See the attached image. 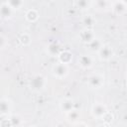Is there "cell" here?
Listing matches in <instances>:
<instances>
[{"label":"cell","mask_w":127,"mask_h":127,"mask_svg":"<svg viewBox=\"0 0 127 127\" xmlns=\"http://www.w3.org/2000/svg\"><path fill=\"white\" fill-rule=\"evenodd\" d=\"M107 112V108L103 103H95L91 108V113L96 118H102V116Z\"/></svg>","instance_id":"obj_4"},{"label":"cell","mask_w":127,"mask_h":127,"mask_svg":"<svg viewBox=\"0 0 127 127\" xmlns=\"http://www.w3.org/2000/svg\"><path fill=\"white\" fill-rule=\"evenodd\" d=\"M9 120L11 122L12 127H19L21 125V118L18 115H11L9 117Z\"/></svg>","instance_id":"obj_18"},{"label":"cell","mask_w":127,"mask_h":127,"mask_svg":"<svg viewBox=\"0 0 127 127\" xmlns=\"http://www.w3.org/2000/svg\"><path fill=\"white\" fill-rule=\"evenodd\" d=\"M92 64H93V61H92V58L90 56L83 55L79 58V64L83 68H89L92 65Z\"/></svg>","instance_id":"obj_12"},{"label":"cell","mask_w":127,"mask_h":127,"mask_svg":"<svg viewBox=\"0 0 127 127\" xmlns=\"http://www.w3.org/2000/svg\"><path fill=\"white\" fill-rule=\"evenodd\" d=\"M94 23H95V19L93 18L92 15L87 14V15H84L82 17V24L85 27H87V29H89L90 27H92L94 25Z\"/></svg>","instance_id":"obj_16"},{"label":"cell","mask_w":127,"mask_h":127,"mask_svg":"<svg viewBox=\"0 0 127 127\" xmlns=\"http://www.w3.org/2000/svg\"><path fill=\"white\" fill-rule=\"evenodd\" d=\"M0 127H12L9 119H2L0 122Z\"/></svg>","instance_id":"obj_24"},{"label":"cell","mask_w":127,"mask_h":127,"mask_svg":"<svg viewBox=\"0 0 127 127\" xmlns=\"http://www.w3.org/2000/svg\"><path fill=\"white\" fill-rule=\"evenodd\" d=\"M74 127H87V125L85 123H82V122H79V123H76V125Z\"/></svg>","instance_id":"obj_26"},{"label":"cell","mask_w":127,"mask_h":127,"mask_svg":"<svg viewBox=\"0 0 127 127\" xmlns=\"http://www.w3.org/2000/svg\"><path fill=\"white\" fill-rule=\"evenodd\" d=\"M97 53H98L100 60H102V61H108L113 57V51H112L111 47H109V46L103 45Z\"/></svg>","instance_id":"obj_5"},{"label":"cell","mask_w":127,"mask_h":127,"mask_svg":"<svg viewBox=\"0 0 127 127\" xmlns=\"http://www.w3.org/2000/svg\"><path fill=\"white\" fill-rule=\"evenodd\" d=\"M126 7H127L126 2H125V1H121V0L115 1V2H113V4H112V8H113L114 12H115L116 14H119V15L123 14V13L126 11Z\"/></svg>","instance_id":"obj_9"},{"label":"cell","mask_w":127,"mask_h":127,"mask_svg":"<svg viewBox=\"0 0 127 127\" xmlns=\"http://www.w3.org/2000/svg\"><path fill=\"white\" fill-rule=\"evenodd\" d=\"M67 71H68V68H67V65L66 64H57L54 65L53 67V73L55 76L59 77V78H63L64 77L66 74H67Z\"/></svg>","instance_id":"obj_2"},{"label":"cell","mask_w":127,"mask_h":127,"mask_svg":"<svg viewBox=\"0 0 127 127\" xmlns=\"http://www.w3.org/2000/svg\"><path fill=\"white\" fill-rule=\"evenodd\" d=\"M74 5L77 7V8H81V9H84V8H87L89 3L85 0H79V1H75L74 2Z\"/></svg>","instance_id":"obj_22"},{"label":"cell","mask_w":127,"mask_h":127,"mask_svg":"<svg viewBox=\"0 0 127 127\" xmlns=\"http://www.w3.org/2000/svg\"><path fill=\"white\" fill-rule=\"evenodd\" d=\"M79 38H80V41L82 43H85V44H89L94 38H95V34L94 32L91 30V29H84L82 30L80 33H79Z\"/></svg>","instance_id":"obj_6"},{"label":"cell","mask_w":127,"mask_h":127,"mask_svg":"<svg viewBox=\"0 0 127 127\" xmlns=\"http://www.w3.org/2000/svg\"><path fill=\"white\" fill-rule=\"evenodd\" d=\"M12 8L8 5L7 2H3L1 5H0V16L3 18V19H8L11 17L12 15Z\"/></svg>","instance_id":"obj_7"},{"label":"cell","mask_w":127,"mask_h":127,"mask_svg":"<svg viewBox=\"0 0 127 127\" xmlns=\"http://www.w3.org/2000/svg\"><path fill=\"white\" fill-rule=\"evenodd\" d=\"M59 57V61L61 64H67L71 62L72 60V54L68 51H63L60 53V55L58 56Z\"/></svg>","instance_id":"obj_11"},{"label":"cell","mask_w":127,"mask_h":127,"mask_svg":"<svg viewBox=\"0 0 127 127\" xmlns=\"http://www.w3.org/2000/svg\"><path fill=\"white\" fill-rule=\"evenodd\" d=\"M60 107H61L62 111L67 113V112H69V111H71V110L73 109V107H74V103H73V101H72L71 99H69V98H65V99H64V100L61 101V103H60Z\"/></svg>","instance_id":"obj_10"},{"label":"cell","mask_w":127,"mask_h":127,"mask_svg":"<svg viewBox=\"0 0 127 127\" xmlns=\"http://www.w3.org/2000/svg\"><path fill=\"white\" fill-rule=\"evenodd\" d=\"M48 53L51 56H59L61 53V46L56 42L51 43L48 46Z\"/></svg>","instance_id":"obj_13"},{"label":"cell","mask_w":127,"mask_h":127,"mask_svg":"<svg viewBox=\"0 0 127 127\" xmlns=\"http://www.w3.org/2000/svg\"><path fill=\"white\" fill-rule=\"evenodd\" d=\"M38 18H39V14H38V12L35 9H30V10L27 11V13H26V19L28 21L35 22V21L38 20Z\"/></svg>","instance_id":"obj_17"},{"label":"cell","mask_w":127,"mask_h":127,"mask_svg":"<svg viewBox=\"0 0 127 127\" xmlns=\"http://www.w3.org/2000/svg\"><path fill=\"white\" fill-rule=\"evenodd\" d=\"M5 45H6V40H5V38H4L2 35H0V50L3 49V48L5 47Z\"/></svg>","instance_id":"obj_25"},{"label":"cell","mask_w":127,"mask_h":127,"mask_svg":"<svg viewBox=\"0 0 127 127\" xmlns=\"http://www.w3.org/2000/svg\"><path fill=\"white\" fill-rule=\"evenodd\" d=\"M30 127H37V126H36V125H31Z\"/></svg>","instance_id":"obj_28"},{"label":"cell","mask_w":127,"mask_h":127,"mask_svg":"<svg viewBox=\"0 0 127 127\" xmlns=\"http://www.w3.org/2000/svg\"><path fill=\"white\" fill-rule=\"evenodd\" d=\"M19 40H20V43L22 44V45H24V46H27V45H29L30 43H31V38H30V36L28 35V34H22L21 36H20V38H19Z\"/></svg>","instance_id":"obj_20"},{"label":"cell","mask_w":127,"mask_h":127,"mask_svg":"<svg viewBox=\"0 0 127 127\" xmlns=\"http://www.w3.org/2000/svg\"><path fill=\"white\" fill-rule=\"evenodd\" d=\"M94 4L97 6V8H106V6L108 5V2L104 1V0H97V1H95Z\"/></svg>","instance_id":"obj_23"},{"label":"cell","mask_w":127,"mask_h":127,"mask_svg":"<svg viewBox=\"0 0 127 127\" xmlns=\"http://www.w3.org/2000/svg\"><path fill=\"white\" fill-rule=\"evenodd\" d=\"M45 84H46V79H45V77H44L42 74H37V75H35V76L32 78L31 82H30L31 88H32L33 90H35V91H40V90H42V89L44 88Z\"/></svg>","instance_id":"obj_1"},{"label":"cell","mask_w":127,"mask_h":127,"mask_svg":"<svg viewBox=\"0 0 127 127\" xmlns=\"http://www.w3.org/2000/svg\"><path fill=\"white\" fill-rule=\"evenodd\" d=\"M7 3L12 8V10L13 9H19L23 5V1H21V0H9V1H7Z\"/></svg>","instance_id":"obj_19"},{"label":"cell","mask_w":127,"mask_h":127,"mask_svg":"<svg viewBox=\"0 0 127 127\" xmlns=\"http://www.w3.org/2000/svg\"><path fill=\"white\" fill-rule=\"evenodd\" d=\"M103 83H104L103 76L100 75V74H98V73L92 74L88 78V84L92 88H100L103 85Z\"/></svg>","instance_id":"obj_3"},{"label":"cell","mask_w":127,"mask_h":127,"mask_svg":"<svg viewBox=\"0 0 127 127\" xmlns=\"http://www.w3.org/2000/svg\"><path fill=\"white\" fill-rule=\"evenodd\" d=\"M66 118H67V120L69 122L75 123L79 119V112L77 110H75V109H72L71 111H69V112L66 113Z\"/></svg>","instance_id":"obj_15"},{"label":"cell","mask_w":127,"mask_h":127,"mask_svg":"<svg viewBox=\"0 0 127 127\" xmlns=\"http://www.w3.org/2000/svg\"><path fill=\"white\" fill-rule=\"evenodd\" d=\"M11 111V103L8 99H0V115H8Z\"/></svg>","instance_id":"obj_8"},{"label":"cell","mask_w":127,"mask_h":127,"mask_svg":"<svg viewBox=\"0 0 127 127\" xmlns=\"http://www.w3.org/2000/svg\"><path fill=\"white\" fill-rule=\"evenodd\" d=\"M102 120L104 122V124H110L113 120V114L110 113L109 111H107L103 116H102Z\"/></svg>","instance_id":"obj_21"},{"label":"cell","mask_w":127,"mask_h":127,"mask_svg":"<svg viewBox=\"0 0 127 127\" xmlns=\"http://www.w3.org/2000/svg\"><path fill=\"white\" fill-rule=\"evenodd\" d=\"M97 127H108V126H107V124H104V123H103V124H100V125H98Z\"/></svg>","instance_id":"obj_27"},{"label":"cell","mask_w":127,"mask_h":127,"mask_svg":"<svg viewBox=\"0 0 127 127\" xmlns=\"http://www.w3.org/2000/svg\"><path fill=\"white\" fill-rule=\"evenodd\" d=\"M102 46H103V45H102V42H101L98 38H96V37H95V38L88 44L89 50L92 51V52H98Z\"/></svg>","instance_id":"obj_14"}]
</instances>
